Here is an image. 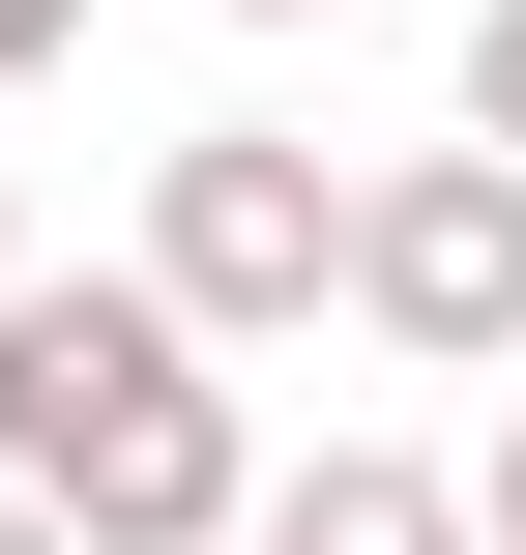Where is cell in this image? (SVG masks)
<instances>
[{"mask_svg": "<svg viewBox=\"0 0 526 555\" xmlns=\"http://www.w3.org/2000/svg\"><path fill=\"white\" fill-rule=\"evenodd\" d=\"M0 498L59 555H234L264 498V439H234V351L117 263V293H59V263H0Z\"/></svg>", "mask_w": 526, "mask_h": 555, "instance_id": "cell-1", "label": "cell"}, {"mask_svg": "<svg viewBox=\"0 0 526 555\" xmlns=\"http://www.w3.org/2000/svg\"><path fill=\"white\" fill-rule=\"evenodd\" d=\"M146 293H176L205 351H264V322H322V293H351V176H322L293 117H205V146L146 176Z\"/></svg>", "mask_w": 526, "mask_h": 555, "instance_id": "cell-2", "label": "cell"}, {"mask_svg": "<svg viewBox=\"0 0 526 555\" xmlns=\"http://www.w3.org/2000/svg\"><path fill=\"white\" fill-rule=\"evenodd\" d=\"M351 322H381V351H439V380H498V351H526V176H498V146L351 176Z\"/></svg>", "mask_w": 526, "mask_h": 555, "instance_id": "cell-3", "label": "cell"}, {"mask_svg": "<svg viewBox=\"0 0 526 555\" xmlns=\"http://www.w3.org/2000/svg\"><path fill=\"white\" fill-rule=\"evenodd\" d=\"M234 555H469V468H410V439H322V468H264Z\"/></svg>", "mask_w": 526, "mask_h": 555, "instance_id": "cell-4", "label": "cell"}, {"mask_svg": "<svg viewBox=\"0 0 526 555\" xmlns=\"http://www.w3.org/2000/svg\"><path fill=\"white\" fill-rule=\"evenodd\" d=\"M469 146L526 176V0H469Z\"/></svg>", "mask_w": 526, "mask_h": 555, "instance_id": "cell-5", "label": "cell"}, {"mask_svg": "<svg viewBox=\"0 0 526 555\" xmlns=\"http://www.w3.org/2000/svg\"><path fill=\"white\" fill-rule=\"evenodd\" d=\"M469 555H526V410H498V468H469Z\"/></svg>", "mask_w": 526, "mask_h": 555, "instance_id": "cell-6", "label": "cell"}, {"mask_svg": "<svg viewBox=\"0 0 526 555\" xmlns=\"http://www.w3.org/2000/svg\"><path fill=\"white\" fill-rule=\"evenodd\" d=\"M29 59H88V0H0V88H29Z\"/></svg>", "mask_w": 526, "mask_h": 555, "instance_id": "cell-7", "label": "cell"}, {"mask_svg": "<svg viewBox=\"0 0 526 555\" xmlns=\"http://www.w3.org/2000/svg\"><path fill=\"white\" fill-rule=\"evenodd\" d=\"M234 29H322V0H234Z\"/></svg>", "mask_w": 526, "mask_h": 555, "instance_id": "cell-8", "label": "cell"}, {"mask_svg": "<svg viewBox=\"0 0 526 555\" xmlns=\"http://www.w3.org/2000/svg\"><path fill=\"white\" fill-rule=\"evenodd\" d=\"M0 555H59V527H29V498H0Z\"/></svg>", "mask_w": 526, "mask_h": 555, "instance_id": "cell-9", "label": "cell"}, {"mask_svg": "<svg viewBox=\"0 0 526 555\" xmlns=\"http://www.w3.org/2000/svg\"><path fill=\"white\" fill-rule=\"evenodd\" d=\"M0 263H29V205H0Z\"/></svg>", "mask_w": 526, "mask_h": 555, "instance_id": "cell-10", "label": "cell"}]
</instances>
